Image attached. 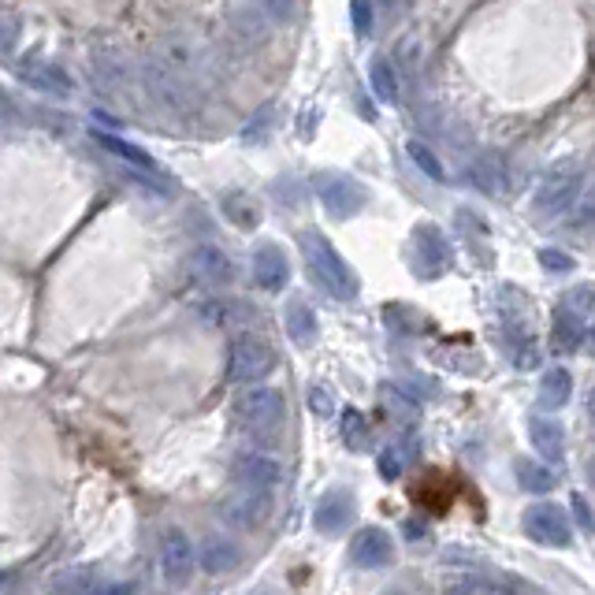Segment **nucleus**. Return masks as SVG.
Instances as JSON below:
<instances>
[{
  "label": "nucleus",
  "mask_w": 595,
  "mask_h": 595,
  "mask_svg": "<svg viewBox=\"0 0 595 595\" xmlns=\"http://www.w3.org/2000/svg\"><path fill=\"white\" fill-rule=\"evenodd\" d=\"M298 246H302L305 272H309V279L317 283L320 291L331 294L335 302H350L357 294V276L354 268L343 261V253L335 250L320 231H302Z\"/></svg>",
  "instance_id": "obj_1"
},
{
  "label": "nucleus",
  "mask_w": 595,
  "mask_h": 595,
  "mask_svg": "<svg viewBox=\"0 0 595 595\" xmlns=\"http://www.w3.org/2000/svg\"><path fill=\"white\" fill-rule=\"evenodd\" d=\"M235 421L246 436L261 439H276L283 432V421H287V398L279 395L276 387H257L246 384V391L235 395Z\"/></svg>",
  "instance_id": "obj_2"
},
{
  "label": "nucleus",
  "mask_w": 595,
  "mask_h": 595,
  "mask_svg": "<svg viewBox=\"0 0 595 595\" xmlns=\"http://www.w3.org/2000/svg\"><path fill=\"white\" fill-rule=\"evenodd\" d=\"M577 194H581V164L577 160H555L532 194V209L540 216H558Z\"/></svg>",
  "instance_id": "obj_3"
},
{
  "label": "nucleus",
  "mask_w": 595,
  "mask_h": 595,
  "mask_svg": "<svg viewBox=\"0 0 595 595\" xmlns=\"http://www.w3.org/2000/svg\"><path fill=\"white\" fill-rule=\"evenodd\" d=\"M276 369V350L261 339V335H238L231 343V361H227V376L231 384H261L268 372Z\"/></svg>",
  "instance_id": "obj_4"
},
{
  "label": "nucleus",
  "mask_w": 595,
  "mask_h": 595,
  "mask_svg": "<svg viewBox=\"0 0 595 595\" xmlns=\"http://www.w3.org/2000/svg\"><path fill=\"white\" fill-rule=\"evenodd\" d=\"M313 183H317V198L324 201V209H328L335 220H350V216H357V212L365 209V201H369L365 186L346 172H320Z\"/></svg>",
  "instance_id": "obj_5"
},
{
  "label": "nucleus",
  "mask_w": 595,
  "mask_h": 595,
  "mask_svg": "<svg viewBox=\"0 0 595 595\" xmlns=\"http://www.w3.org/2000/svg\"><path fill=\"white\" fill-rule=\"evenodd\" d=\"M227 525L235 529H261L268 517H272V491L268 488H250V484H238L224 503H220Z\"/></svg>",
  "instance_id": "obj_6"
},
{
  "label": "nucleus",
  "mask_w": 595,
  "mask_h": 595,
  "mask_svg": "<svg viewBox=\"0 0 595 595\" xmlns=\"http://www.w3.org/2000/svg\"><path fill=\"white\" fill-rule=\"evenodd\" d=\"M525 532H529V540L543 543V547H569L573 543V525L558 503L529 506L525 510Z\"/></svg>",
  "instance_id": "obj_7"
},
{
  "label": "nucleus",
  "mask_w": 595,
  "mask_h": 595,
  "mask_svg": "<svg viewBox=\"0 0 595 595\" xmlns=\"http://www.w3.org/2000/svg\"><path fill=\"white\" fill-rule=\"evenodd\" d=\"M227 23H231V30H235V38L242 41V45H250V49H257V45H265L268 34H272V15L257 4V0H231V8H227Z\"/></svg>",
  "instance_id": "obj_8"
},
{
  "label": "nucleus",
  "mask_w": 595,
  "mask_h": 595,
  "mask_svg": "<svg viewBox=\"0 0 595 595\" xmlns=\"http://www.w3.org/2000/svg\"><path fill=\"white\" fill-rule=\"evenodd\" d=\"M350 558H354L361 569H384L391 566V558H395V543H391V536H387L384 529L369 525V529H361L354 540H350Z\"/></svg>",
  "instance_id": "obj_9"
},
{
  "label": "nucleus",
  "mask_w": 595,
  "mask_h": 595,
  "mask_svg": "<svg viewBox=\"0 0 595 595\" xmlns=\"http://www.w3.org/2000/svg\"><path fill=\"white\" fill-rule=\"evenodd\" d=\"M253 279H257L261 291H283V287H287L291 261H287L283 246H276V242L257 246V253H253Z\"/></svg>",
  "instance_id": "obj_10"
},
{
  "label": "nucleus",
  "mask_w": 595,
  "mask_h": 595,
  "mask_svg": "<svg viewBox=\"0 0 595 595\" xmlns=\"http://www.w3.org/2000/svg\"><path fill=\"white\" fill-rule=\"evenodd\" d=\"M160 569H164V581L168 584H186L194 573V547L186 540V532H168L160 540Z\"/></svg>",
  "instance_id": "obj_11"
},
{
  "label": "nucleus",
  "mask_w": 595,
  "mask_h": 595,
  "mask_svg": "<svg viewBox=\"0 0 595 595\" xmlns=\"http://www.w3.org/2000/svg\"><path fill=\"white\" fill-rule=\"evenodd\" d=\"M235 480H238V484H250V488H268V491H272L279 480H283V465H279L272 454L250 450V454H238Z\"/></svg>",
  "instance_id": "obj_12"
},
{
  "label": "nucleus",
  "mask_w": 595,
  "mask_h": 595,
  "mask_svg": "<svg viewBox=\"0 0 595 595\" xmlns=\"http://www.w3.org/2000/svg\"><path fill=\"white\" fill-rule=\"evenodd\" d=\"M190 268H194V276H198L205 287H227V283L235 279L231 257H227L224 250H216V246H198L194 257H190Z\"/></svg>",
  "instance_id": "obj_13"
},
{
  "label": "nucleus",
  "mask_w": 595,
  "mask_h": 595,
  "mask_svg": "<svg viewBox=\"0 0 595 595\" xmlns=\"http://www.w3.org/2000/svg\"><path fill=\"white\" fill-rule=\"evenodd\" d=\"M313 521H317L320 532H328V536H335V532H343L350 521H354V495L350 491H328L324 499H320L317 514H313Z\"/></svg>",
  "instance_id": "obj_14"
},
{
  "label": "nucleus",
  "mask_w": 595,
  "mask_h": 595,
  "mask_svg": "<svg viewBox=\"0 0 595 595\" xmlns=\"http://www.w3.org/2000/svg\"><path fill=\"white\" fill-rule=\"evenodd\" d=\"M529 439L532 447L540 450V458L562 462V454H566V428H562V421H555V417H532Z\"/></svg>",
  "instance_id": "obj_15"
},
{
  "label": "nucleus",
  "mask_w": 595,
  "mask_h": 595,
  "mask_svg": "<svg viewBox=\"0 0 595 595\" xmlns=\"http://www.w3.org/2000/svg\"><path fill=\"white\" fill-rule=\"evenodd\" d=\"M201 569L212 573V577H220V573H231V569L242 562V551H238L235 540H227V536H209V540L201 543Z\"/></svg>",
  "instance_id": "obj_16"
},
{
  "label": "nucleus",
  "mask_w": 595,
  "mask_h": 595,
  "mask_svg": "<svg viewBox=\"0 0 595 595\" xmlns=\"http://www.w3.org/2000/svg\"><path fill=\"white\" fill-rule=\"evenodd\" d=\"M19 79L30 82L41 93H71V79L56 64H49V60H27V64H19Z\"/></svg>",
  "instance_id": "obj_17"
},
{
  "label": "nucleus",
  "mask_w": 595,
  "mask_h": 595,
  "mask_svg": "<svg viewBox=\"0 0 595 595\" xmlns=\"http://www.w3.org/2000/svg\"><path fill=\"white\" fill-rule=\"evenodd\" d=\"M287 335H291L294 346H313L320 335V324H317V313L309 309L305 302H291L287 305Z\"/></svg>",
  "instance_id": "obj_18"
},
{
  "label": "nucleus",
  "mask_w": 595,
  "mask_h": 595,
  "mask_svg": "<svg viewBox=\"0 0 595 595\" xmlns=\"http://www.w3.org/2000/svg\"><path fill=\"white\" fill-rule=\"evenodd\" d=\"M569 398H573V376H569L562 365L547 369L540 376V402L547 410H562Z\"/></svg>",
  "instance_id": "obj_19"
},
{
  "label": "nucleus",
  "mask_w": 595,
  "mask_h": 595,
  "mask_svg": "<svg viewBox=\"0 0 595 595\" xmlns=\"http://www.w3.org/2000/svg\"><path fill=\"white\" fill-rule=\"evenodd\" d=\"M476 190H484V194H503L506 186V164L499 153H484V157L473 164V172H469Z\"/></svg>",
  "instance_id": "obj_20"
},
{
  "label": "nucleus",
  "mask_w": 595,
  "mask_h": 595,
  "mask_svg": "<svg viewBox=\"0 0 595 595\" xmlns=\"http://www.w3.org/2000/svg\"><path fill=\"white\" fill-rule=\"evenodd\" d=\"M369 82H372V93H376V101H384V105H395V101H398V75H395V64H391L387 56H376V60H372Z\"/></svg>",
  "instance_id": "obj_21"
},
{
  "label": "nucleus",
  "mask_w": 595,
  "mask_h": 595,
  "mask_svg": "<svg viewBox=\"0 0 595 595\" xmlns=\"http://www.w3.org/2000/svg\"><path fill=\"white\" fill-rule=\"evenodd\" d=\"M510 588H525L521 581H499V577H488V573H473V577H454L447 581V592H510Z\"/></svg>",
  "instance_id": "obj_22"
},
{
  "label": "nucleus",
  "mask_w": 595,
  "mask_h": 595,
  "mask_svg": "<svg viewBox=\"0 0 595 595\" xmlns=\"http://www.w3.org/2000/svg\"><path fill=\"white\" fill-rule=\"evenodd\" d=\"M577 343H581V313H573V305H562L555 313V346L573 350Z\"/></svg>",
  "instance_id": "obj_23"
},
{
  "label": "nucleus",
  "mask_w": 595,
  "mask_h": 595,
  "mask_svg": "<svg viewBox=\"0 0 595 595\" xmlns=\"http://www.w3.org/2000/svg\"><path fill=\"white\" fill-rule=\"evenodd\" d=\"M242 317H250V309H242V305L235 302H205L201 305V320H209L212 328H235Z\"/></svg>",
  "instance_id": "obj_24"
},
{
  "label": "nucleus",
  "mask_w": 595,
  "mask_h": 595,
  "mask_svg": "<svg viewBox=\"0 0 595 595\" xmlns=\"http://www.w3.org/2000/svg\"><path fill=\"white\" fill-rule=\"evenodd\" d=\"M339 436H343V443L350 450H365V443H369V424H365V417H361L354 406H346V410H343Z\"/></svg>",
  "instance_id": "obj_25"
},
{
  "label": "nucleus",
  "mask_w": 595,
  "mask_h": 595,
  "mask_svg": "<svg viewBox=\"0 0 595 595\" xmlns=\"http://www.w3.org/2000/svg\"><path fill=\"white\" fill-rule=\"evenodd\" d=\"M514 473L521 476V488H529V491H551L555 488V473H551V469H543V465H536V462H529V458H517Z\"/></svg>",
  "instance_id": "obj_26"
},
{
  "label": "nucleus",
  "mask_w": 595,
  "mask_h": 595,
  "mask_svg": "<svg viewBox=\"0 0 595 595\" xmlns=\"http://www.w3.org/2000/svg\"><path fill=\"white\" fill-rule=\"evenodd\" d=\"M93 138H97L108 153H116L119 160H127V164L142 168V172H153V160H149V153H142V149L131 146V142H119V138H108V134H93Z\"/></svg>",
  "instance_id": "obj_27"
},
{
  "label": "nucleus",
  "mask_w": 595,
  "mask_h": 595,
  "mask_svg": "<svg viewBox=\"0 0 595 595\" xmlns=\"http://www.w3.org/2000/svg\"><path fill=\"white\" fill-rule=\"evenodd\" d=\"M224 212L231 224L246 227V231L257 227V220H261V216H257V205H253L246 194H224Z\"/></svg>",
  "instance_id": "obj_28"
},
{
  "label": "nucleus",
  "mask_w": 595,
  "mask_h": 595,
  "mask_svg": "<svg viewBox=\"0 0 595 595\" xmlns=\"http://www.w3.org/2000/svg\"><path fill=\"white\" fill-rule=\"evenodd\" d=\"M417 238H421V253H428V257H432V265L447 268L450 250H447V242H443V231L428 224V227H421V231H417Z\"/></svg>",
  "instance_id": "obj_29"
},
{
  "label": "nucleus",
  "mask_w": 595,
  "mask_h": 595,
  "mask_svg": "<svg viewBox=\"0 0 595 595\" xmlns=\"http://www.w3.org/2000/svg\"><path fill=\"white\" fill-rule=\"evenodd\" d=\"M406 149H410L413 164H417V168H421V172L428 175L432 183H443V179H447V172H443V164H439V157H436V153H432L428 146H424V142H410Z\"/></svg>",
  "instance_id": "obj_30"
},
{
  "label": "nucleus",
  "mask_w": 595,
  "mask_h": 595,
  "mask_svg": "<svg viewBox=\"0 0 595 595\" xmlns=\"http://www.w3.org/2000/svg\"><path fill=\"white\" fill-rule=\"evenodd\" d=\"M56 588H60V592H90V588H93V569H86V566L67 569L64 577H56Z\"/></svg>",
  "instance_id": "obj_31"
},
{
  "label": "nucleus",
  "mask_w": 595,
  "mask_h": 595,
  "mask_svg": "<svg viewBox=\"0 0 595 595\" xmlns=\"http://www.w3.org/2000/svg\"><path fill=\"white\" fill-rule=\"evenodd\" d=\"M350 19H354L357 38H365L372 30V0H350Z\"/></svg>",
  "instance_id": "obj_32"
},
{
  "label": "nucleus",
  "mask_w": 595,
  "mask_h": 595,
  "mask_svg": "<svg viewBox=\"0 0 595 595\" xmlns=\"http://www.w3.org/2000/svg\"><path fill=\"white\" fill-rule=\"evenodd\" d=\"M268 15H272V23L283 27V23H291L294 19V0H257Z\"/></svg>",
  "instance_id": "obj_33"
},
{
  "label": "nucleus",
  "mask_w": 595,
  "mask_h": 595,
  "mask_svg": "<svg viewBox=\"0 0 595 595\" xmlns=\"http://www.w3.org/2000/svg\"><path fill=\"white\" fill-rule=\"evenodd\" d=\"M309 410L317 413V417H335V402H331V395H328V387H313L309 391Z\"/></svg>",
  "instance_id": "obj_34"
},
{
  "label": "nucleus",
  "mask_w": 595,
  "mask_h": 595,
  "mask_svg": "<svg viewBox=\"0 0 595 595\" xmlns=\"http://www.w3.org/2000/svg\"><path fill=\"white\" fill-rule=\"evenodd\" d=\"M402 454H398V447H387L384 454H380V473H384V480H398L402 476Z\"/></svg>",
  "instance_id": "obj_35"
},
{
  "label": "nucleus",
  "mask_w": 595,
  "mask_h": 595,
  "mask_svg": "<svg viewBox=\"0 0 595 595\" xmlns=\"http://www.w3.org/2000/svg\"><path fill=\"white\" fill-rule=\"evenodd\" d=\"M540 265L547 268V272H573V257H566V253H558V250H543Z\"/></svg>",
  "instance_id": "obj_36"
},
{
  "label": "nucleus",
  "mask_w": 595,
  "mask_h": 595,
  "mask_svg": "<svg viewBox=\"0 0 595 595\" xmlns=\"http://www.w3.org/2000/svg\"><path fill=\"white\" fill-rule=\"evenodd\" d=\"M573 514H577V521H581L584 532H595V517H592V510H588V503H584L581 495H573Z\"/></svg>",
  "instance_id": "obj_37"
},
{
  "label": "nucleus",
  "mask_w": 595,
  "mask_h": 595,
  "mask_svg": "<svg viewBox=\"0 0 595 595\" xmlns=\"http://www.w3.org/2000/svg\"><path fill=\"white\" fill-rule=\"evenodd\" d=\"M406 536H413V543H417L424 536V529L417 525V521H406Z\"/></svg>",
  "instance_id": "obj_38"
},
{
  "label": "nucleus",
  "mask_w": 595,
  "mask_h": 595,
  "mask_svg": "<svg viewBox=\"0 0 595 595\" xmlns=\"http://www.w3.org/2000/svg\"><path fill=\"white\" fill-rule=\"evenodd\" d=\"M380 4H384V8H391V12H395V8H406V4H410V0H380Z\"/></svg>",
  "instance_id": "obj_39"
},
{
  "label": "nucleus",
  "mask_w": 595,
  "mask_h": 595,
  "mask_svg": "<svg viewBox=\"0 0 595 595\" xmlns=\"http://www.w3.org/2000/svg\"><path fill=\"white\" fill-rule=\"evenodd\" d=\"M584 473H588V484H592V488H595V458H592V462H588V469H584Z\"/></svg>",
  "instance_id": "obj_40"
},
{
  "label": "nucleus",
  "mask_w": 595,
  "mask_h": 595,
  "mask_svg": "<svg viewBox=\"0 0 595 595\" xmlns=\"http://www.w3.org/2000/svg\"><path fill=\"white\" fill-rule=\"evenodd\" d=\"M588 417H592V421H595V391H592V395H588Z\"/></svg>",
  "instance_id": "obj_41"
}]
</instances>
